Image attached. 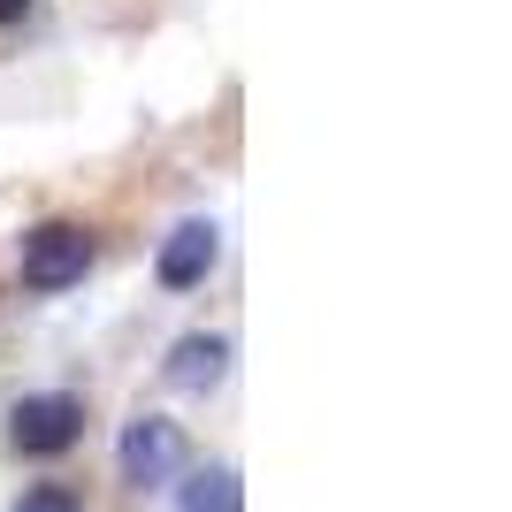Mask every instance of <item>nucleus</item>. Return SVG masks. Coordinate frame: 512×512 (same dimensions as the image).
<instances>
[{"instance_id": "423d86ee", "label": "nucleus", "mask_w": 512, "mask_h": 512, "mask_svg": "<svg viewBox=\"0 0 512 512\" xmlns=\"http://www.w3.org/2000/svg\"><path fill=\"white\" fill-rule=\"evenodd\" d=\"M245 505V490H237L230 467H199L184 474V497H176V512H237Z\"/></svg>"}, {"instance_id": "7ed1b4c3", "label": "nucleus", "mask_w": 512, "mask_h": 512, "mask_svg": "<svg viewBox=\"0 0 512 512\" xmlns=\"http://www.w3.org/2000/svg\"><path fill=\"white\" fill-rule=\"evenodd\" d=\"M176 467H184V428L169 413H138L123 428V474L138 490H161V482H176Z\"/></svg>"}, {"instance_id": "0eeeda50", "label": "nucleus", "mask_w": 512, "mask_h": 512, "mask_svg": "<svg viewBox=\"0 0 512 512\" xmlns=\"http://www.w3.org/2000/svg\"><path fill=\"white\" fill-rule=\"evenodd\" d=\"M16 512H77V497L46 482V490H23V497H16Z\"/></svg>"}, {"instance_id": "39448f33", "label": "nucleus", "mask_w": 512, "mask_h": 512, "mask_svg": "<svg viewBox=\"0 0 512 512\" xmlns=\"http://www.w3.org/2000/svg\"><path fill=\"white\" fill-rule=\"evenodd\" d=\"M222 367H230V344L222 337H184L169 360H161V375H169V390H192L199 398V390L222 383Z\"/></svg>"}, {"instance_id": "f257e3e1", "label": "nucleus", "mask_w": 512, "mask_h": 512, "mask_svg": "<svg viewBox=\"0 0 512 512\" xmlns=\"http://www.w3.org/2000/svg\"><path fill=\"white\" fill-rule=\"evenodd\" d=\"M85 268H92V237L77 222H39L23 237V283L31 291H69V283H85Z\"/></svg>"}, {"instance_id": "20e7f679", "label": "nucleus", "mask_w": 512, "mask_h": 512, "mask_svg": "<svg viewBox=\"0 0 512 512\" xmlns=\"http://www.w3.org/2000/svg\"><path fill=\"white\" fill-rule=\"evenodd\" d=\"M214 245H222V237H214V222H207V214L176 222V230H169V245H161V260H153V276L169 283V291H192V283L214 268Z\"/></svg>"}, {"instance_id": "f03ea898", "label": "nucleus", "mask_w": 512, "mask_h": 512, "mask_svg": "<svg viewBox=\"0 0 512 512\" xmlns=\"http://www.w3.org/2000/svg\"><path fill=\"white\" fill-rule=\"evenodd\" d=\"M85 436V413H77V398H23L16 413H8V451L16 459H54V451H69Z\"/></svg>"}, {"instance_id": "6e6552de", "label": "nucleus", "mask_w": 512, "mask_h": 512, "mask_svg": "<svg viewBox=\"0 0 512 512\" xmlns=\"http://www.w3.org/2000/svg\"><path fill=\"white\" fill-rule=\"evenodd\" d=\"M31 16V0H0V23H23Z\"/></svg>"}]
</instances>
